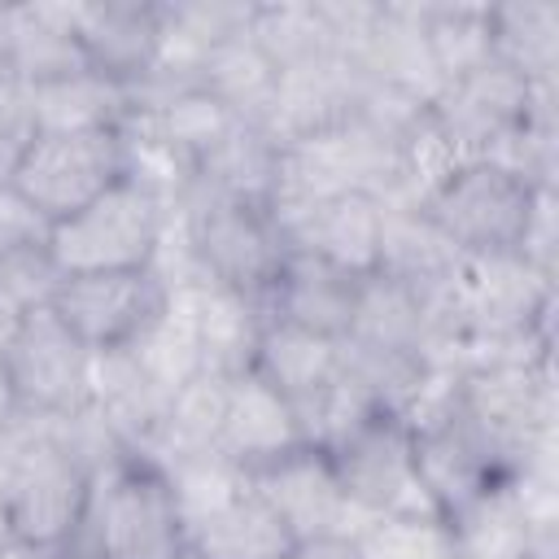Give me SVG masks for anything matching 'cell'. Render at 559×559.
I'll return each instance as SVG.
<instances>
[{"label": "cell", "instance_id": "cell-6", "mask_svg": "<svg viewBox=\"0 0 559 559\" xmlns=\"http://www.w3.org/2000/svg\"><path fill=\"white\" fill-rule=\"evenodd\" d=\"M555 105V87H533L502 61H489L432 96V118L459 162L489 157L502 162L507 148L528 131V122Z\"/></svg>", "mask_w": 559, "mask_h": 559}, {"label": "cell", "instance_id": "cell-1", "mask_svg": "<svg viewBox=\"0 0 559 559\" xmlns=\"http://www.w3.org/2000/svg\"><path fill=\"white\" fill-rule=\"evenodd\" d=\"M92 472L52 437L48 415L17 411L0 432V502L17 546H61L79 533Z\"/></svg>", "mask_w": 559, "mask_h": 559}, {"label": "cell", "instance_id": "cell-25", "mask_svg": "<svg viewBox=\"0 0 559 559\" xmlns=\"http://www.w3.org/2000/svg\"><path fill=\"white\" fill-rule=\"evenodd\" d=\"M284 559H358V546L354 537H310V542H297Z\"/></svg>", "mask_w": 559, "mask_h": 559}, {"label": "cell", "instance_id": "cell-14", "mask_svg": "<svg viewBox=\"0 0 559 559\" xmlns=\"http://www.w3.org/2000/svg\"><path fill=\"white\" fill-rule=\"evenodd\" d=\"M179 389L135 349H105L96 354V371H92V402L96 411L109 419V428L118 432V441L127 450H148L153 437L162 432L170 406H175Z\"/></svg>", "mask_w": 559, "mask_h": 559}, {"label": "cell", "instance_id": "cell-17", "mask_svg": "<svg viewBox=\"0 0 559 559\" xmlns=\"http://www.w3.org/2000/svg\"><path fill=\"white\" fill-rule=\"evenodd\" d=\"M253 376H262L293 406L297 424H306V415L341 376V341H328L288 323H266L253 354Z\"/></svg>", "mask_w": 559, "mask_h": 559}, {"label": "cell", "instance_id": "cell-15", "mask_svg": "<svg viewBox=\"0 0 559 559\" xmlns=\"http://www.w3.org/2000/svg\"><path fill=\"white\" fill-rule=\"evenodd\" d=\"M293 445H310L293 406L253 371L227 380L223 424H218V454L231 459L240 472L288 454Z\"/></svg>", "mask_w": 559, "mask_h": 559}, {"label": "cell", "instance_id": "cell-26", "mask_svg": "<svg viewBox=\"0 0 559 559\" xmlns=\"http://www.w3.org/2000/svg\"><path fill=\"white\" fill-rule=\"evenodd\" d=\"M17 415V402H13V389H9V371H4V358H0V432L13 424Z\"/></svg>", "mask_w": 559, "mask_h": 559}, {"label": "cell", "instance_id": "cell-8", "mask_svg": "<svg viewBox=\"0 0 559 559\" xmlns=\"http://www.w3.org/2000/svg\"><path fill=\"white\" fill-rule=\"evenodd\" d=\"M9 389L26 415H70L92 402L96 354L61 323L52 306H35L17 319L0 345Z\"/></svg>", "mask_w": 559, "mask_h": 559}, {"label": "cell", "instance_id": "cell-20", "mask_svg": "<svg viewBox=\"0 0 559 559\" xmlns=\"http://www.w3.org/2000/svg\"><path fill=\"white\" fill-rule=\"evenodd\" d=\"M275 79H280V70L262 52V44L249 35V26L236 31V35H227V39H218L197 61V70H192V83L197 87H205L218 105H227L236 118L258 122V127H262V118L271 109Z\"/></svg>", "mask_w": 559, "mask_h": 559}, {"label": "cell", "instance_id": "cell-29", "mask_svg": "<svg viewBox=\"0 0 559 559\" xmlns=\"http://www.w3.org/2000/svg\"><path fill=\"white\" fill-rule=\"evenodd\" d=\"M183 559H188V555H183Z\"/></svg>", "mask_w": 559, "mask_h": 559}, {"label": "cell", "instance_id": "cell-4", "mask_svg": "<svg viewBox=\"0 0 559 559\" xmlns=\"http://www.w3.org/2000/svg\"><path fill=\"white\" fill-rule=\"evenodd\" d=\"M542 192L546 188H533L511 166L472 157L454 162L450 175L419 201V210L463 258H498L520 253Z\"/></svg>", "mask_w": 559, "mask_h": 559}, {"label": "cell", "instance_id": "cell-16", "mask_svg": "<svg viewBox=\"0 0 559 559\" xmlns=\"http://www.w3.org/2000/svg\"><path fill=\"white\" fill-rule=\"evenodd\" d=\"M293 546L297 537L245 480L188 524V559H284Z\"/></svg>", "mask_w": 559, "mask_h": 559}, {"label": "cell", "instance_id": "cell-19", "mask_svg": "<svg viewBox=\"0 0 559 559\" xmlns=\"http://www.w3.org/2000/svg\"><path fill=\"white\" fill-rule=\"evenodd\" d=\"M87 52L74 35L70 4H13V35H9V74L22 87L57 83L83 74Z\"/></svg>", "mask_w": 559, "mask_h": 559}, {"label": "cell", "instance_id": "cell-24", "mask_svg": "<svg viewBox=\"0 0 559 559\" xmlns=\"http://www.w3.org/2000/svg\"><path fill=\"white\" fill-rule=\"evenodd\" d=\"M358 559H454L450 528L437 511L376 515L354 533Z\"/></svg>", "mask_w": 559, "mask_h": 559}, {"label": "cell", "instance_id": "cell-13", "mask_svg": "<svg viewBox=\"0 0 559 559\" xmlns=\"http://www.w3.org/2000/svg\"><path fill=\"white\" fill-rule=\"evenodd\" d=\"M74 35L87 66L114 83H140L162 61V4L140 0H87L70 4Z\"/></svg>", "mask_w": 559, "mask_h": 559}, {"label": "cell", "instance_id": "cell-28", "mask_svg": "<svg viewBox=\"0 0 559 559\" xmlns=\"http://www.w3.org/2000/svg\"><path fill=\"white\" fill-rule=\"evenodd\" d=\"M17 542H13V533H9V520H4V502H0V559L13 550Z\"/></svg>", "mask_w": 559, "mask_h": 559}, {"label": "cell", "instance_id": "cell-7", "mask_svg": "<svg viewBox=\"0 0 559 559\" xmlns=\"http://www.w3.org/2000/svg\"><path fill=\"white\" fill-rule=\"evenodd\" d=\"M349 507L362 520L376 515H402V511H432L419 476H415V450H411V424L393 411H371L358 424H349L336 441L323 445Z\"/></svg>", "mask_w": 559, "mask_h": 559}, {"label": "cell", "instance_id": "cell-3", "mask_svg": "<svg viewBox=\"0 0 559 559\" xmlns=\"http://www.w3.org/2000/svg\"><path fill=\"white\" fill-rule=\"evenodd\" d=\"M170 227V197L144 175L118 179L92 205L48 231V253L61 275L140 271L153 266Z\"/></svg>", "mask_w": 559, "mask_h": 559}, {"label": "cell", "instance_id": "cell-27", "mask_svg": "<svg viewBox=\"0 0 559 559\" xmlns=\"http://www.w3.org/2000/svg\"><path fill=\"white\" fill-rule=\"evenodd\" d=\"M52 559H100V555L79 546V542H61V546H52Z\"/></svg>", "mask_w": 559, "mask_h": 559}, {"label": "cell", "instance_id": "cell-18", "mask_svg": "<svg viewBox=\"0 0 559 559\" xmlns=\"http://www.w3.org/2000/svg\"><path fill=\"white\" fill-rule=\"evenodd\" d=\"M188 306H192V332H197V358L205 376H245L253 371V354L262 341V310L218 284H192L183 288Z\"/></svg>", "mask_w": 559, "mask_h": 559}, {"label": "cell", "instance_id": "cell-21", "mask_svg": "<svg viewBox=\"0 0 559 559\" xmlns=\"http://www.w3.org/2000/svg\"><path fill=\"white\" fill-rule=\"evenodd\" d=\"M35 131H122L131 122V87L96 70L26 87Z\"/></svg>", "mask_w": 559, "mask_h": 559}, {"label": "cell", "instance_id": "cell-11", "mask_svg": "<svg viewBox=\"0 0 559 559\" xmlns=\"http://www.w3.org/2000/svg\"><path fill=\"white\" fill-rule=\"evenodd\" d=\"M284 249L328 258L354 275H371L380 258V218L384 201L371 192H336L319 201L271 205Z\"/></svg>", "mask_w": 559, "mask_h": 559}, {"label": "cell", "instance_id": "cell-10", "mask_svg": "<svg viewBox=\"0 0 559 559\" xmlns=\"http://www.w3.org/2000/svg\"><path fill=\"white\" fill-rule=\"evenodd\" d=\"M245 485L284 520L297 542L310 537H354L367 520L349 507L328 454L319 445H293L288 454L240 472Z\"/></svg>", "mask_w": 559, "mask_h": 559}, {"label": "cell", "instance_id": "cell-22", "mask_svg": "<svg viewBox=\"0 0 559 559\" xmlns=\"http://www.w3.org/2000/svg\"><path fill=\"white\" fill-rule=\"evenodd\" d=\"M493 61L524 74L533 87H555L559 79V4L550 0H515L489 4Z\"/></svg>", "mask_w": 559, "mask_h": 559}, {"label": "cell", "instance_id": "cell-12", "mask_svg": "<svg viewBox=\"0 0 559 559\" xmlns=\"http://www.w3.org/2000/svg\"><path fill=\"white\" fill-rule=\"evenodd\" d=\"M358 288H362V275H354L328 258L288 249L266 297H262V314H266V323H288V328L341 341L354 323Z\"/></svg>", "mask_w": 559, "mask_h": 559}, {"label": "cell", "instance_id": "cell-2", "mask_svg": "<svg viewBox=\"0 0 559 559\" xmlns=\"http://www.w3.org/2000/svg\"><path fill=\"white\" fill-rule=\"evenodd\" d=\"M100 559H183L188 528L162 467L135 450L92 476L87 511L70 537Z\"/></svg>", "mask_w": 559, "mask_h": 559}, {"label": "cell", "instance_id": "cell-9", "mask_svg": "<svg viewBox=\"0 0 559 559\" xmlns=\"http://www.w3.org/2000/svg\"><path fill=\"white\" fill-rule=\"evenodd\" d=\"M170 297L175 288L162 280V271L140 266V271L61 275L48 306L92 354H105V349H122L140 341L166 314Z\"/></svg>", "mask_w": 559, "mask_h": 559}, {"label": "cell", "instance_id": "cell-5", "mask_svg": "<svg viewBox=\"0 0 559 559\" xmlns=\"http://www.w3.org/2000/svg\"><path fill=\"white\" fill-rule=\"evenodd\" d=\"M127 175L131 144L122 131H35L4 183L57 227Z\"/></svg>", "mask_w": 559, "mask_h": 559}, {"label": "cell", "instance_id": "cell-23", "mask_svg": "<svg viewBox=\"0 0 559 559\" xmlns=\"http://www.w3.org/2000/svg\"><path fill=\"white\" fill-rule=\"evenodd\" d=\"M419 26L441 87L493 61L489 4H419Z\"/></svg>", "mask_w": 559, "mask_h": 559}]
</instances>
